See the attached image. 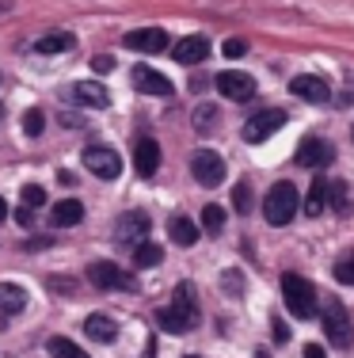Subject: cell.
<instances>
[{"label": "cell", "instance_id": "6da1fadb", "mask_svg": "<svg viewBox=\"0 0 354 358\" xmlns=\"http://www.w3.org/2000/svg\"><path fill=\"white\" fill-rule=\"evenodd\" d=\"M198 320H202V309H198V301H195V286H191V282H179V286H175L172 305H164V309L156 313V324H160L164 331H175V336L198 328Z\"/></svg>", "mask_w": 354, "mask_h": 358}, {"label": "cell", "instance_id": "7a4b0ae2", "mask_svg": "<svg viewBox=\"0 0 354 358\" xmlns=\"http://www.w3.org/2000/svg\"><path fill=\"white\" fill-rule=\"evenodd\" d=\"M282 297H286V309L293 313L297 320H313L316 313H320V305H316V286L309 282V278H301V275H282Z\"/></svg>", "mask_w": 354, "mask_h": 358}, {"label": "cell", "instance_id": "3957f363", "mask_svg": "<svg viewBox=\"0 0 354 358\" xmlns=\"http://www.w3.org/2000/svg\"><path fill=\"white\" fill-rule=\"evenodd\" d=\"M297 210H301V202H297V187L293 183H274L267 191V199H263L267 225H290L297 217Z\"/></svg>", "mask_w": 354, "mask_h": 358}, {"label": "cell", "instance_id": "277c9868", "mask_svg": "<svg viewBox=\"0 0 354 358\" xmlns=\"http://www.w3.org/2000/svg\"><path fill=\"white\" fill-rule=\"evenodd\" d=\"M324 336L332 339L335 347H351L354 343V324H351V313L343 309L339 301H332L324 309Z\"/></svg>", "mask_w": 354, "mask_h": 358}, {"label": "cell", "instance_id": "5b68a950", "mask_svg": "<svg viewBox=\"0 0 354 358\" xmlns=\"http://www.w3.org/2000/svg\"><path fill=\"white\" fill-rule=\"evenodd\" d=\"M88 282L91 286H99V289H133L138 282H133V275H126L118 263L111 259H99V263H91L88 267Z\"/></svg>", "mask_w": 354, "mask_h": 358}, {"label": "cell", "instance_id": "8992f818", "mask_svg": "<svg viewBox=\"0 0 354 358\" xmlns=\"http://www.w3.org/2000/svg\"><path fill=\"white\" fill-rule=\"evenodd\" d=\"M191 176H195L202 187H217V183H225V160H221V152H214V149H198V152H195V160H191Z\"/></svg>", "mask_w": 354, "mask_h": 358}, {"label": "cell", "instance_id": "52a82bcc", "mask_svg": "<svg viewBox=\"0 0 354 358\" xmlns=\"http://www.w3.org/2000/svg\"><path fill=\"white\" fill-rule=\"evenodd\" d=\"M84 168L99 179H118L122 176V157H118L115 149H107V145H91V149L84 152Z\"/></svg>", "mask_w": 354, "mask_h": 358}, {"label": "cell", "instance_id": "ba28073f", "mask_svg": "<svg viewBox=\"0 0 354 358\" xmlns=\"http://www.w3.org/2000/svg\"><path fill=\"white\" fill-rule=\"evenodd\" d=\"M282 126H286V110H259V115H251L244 122V141L259 145V141L271 138L274 130H282Z\"/></svg>", "mask_w": 354, "mask_h": 358}, {"label": "cell", "instance_id": "9c48e42d", "mask_svg": "<svg viewBox=\"0 0 354 358\" xmlns=\"http://www.w3.org/2000/svg\"><path fill=\"white\" fill-rule=\"evenodd\" d=\"M217 92H221L225 99H233V103H244V99H251L256 96V80H251L248 73H240V69H225V73H217Z\"/></svg>", "mask_w": 354, "mask_h": 358}, {"label": "cell", "instance_id": "30bf717a", "mask_svg": "<svg viewBox=\"0 0 354 358\" xmlns=\"http://www.w3.org/2000/svg\"><path fill=\"white\" fill-rule=\"evenodd\" d=\"M149 229H153V221H149L145 210H130V214H122V221H118V244L138 248L141 241H149Z\"/></svg>", "mask_w": 354, "mask_h": 358}, {"label": "cell", "instance_id": "8fae6325", "mask_svg": "<svg viewBox=\"0 0 354 358\" xmlns=\"http://www.w3.org/2000/svg\"><path fill=\"white\" fill-rule=\"evenodd\" d=\"M122 42L130 50H138V54H160L168 46V31L164 27H141V31H130Z\"/></svg>", "mask_w": 354, "mask_h": 358}, {"label": "cell", "instance_id": "7c38bea8", "mask_svg": "<svg viewBox=\"0 0 354 358\" xmlns=\"http://www.w3.org/2000/svg\"><path fill=\"white\" fill-rule=\"evenodd\" d=\"M133 168H138L141 179H153L160 172V145L153 138H138V145H133Z\"/></svg>", "mask_w": 354, "mask_h": 358}, {"label": "cell", "instance_id": "4fadbf2b", "mask_svg": "<svg viewBox=\"0 0 354 358\" xmlns=\"http://www.w3.org/2000/svg\"><path fill=\"white\" fill-rule=\"evenodd\" d=\"M133 88L145 92V96H172V80L164 73H156L153 65H138L133 69Z\"/></svg>", "mask_w": 354, "mask_h": 358}, {"label": "cell", "instance_id": "5bb4252c", "mask_svg": "<svg viewBox=\"0 0 354 358\" xmlns=\"http://www.w3.org/2000/svg\"><path fill=\"white\" fill-rule=\"evenodd\" d=\"M69 99H73L77 107H96V110H103L107 103H111L107 88H103V84H96V80H80V84H73V88H69Z\"/></svg>", "mask_w": 354, "mask_h": 358}, {"label": "cell", "instance_id": "9a60e30c", "mask_svg": "<svg viewBox=\"0 0 354 358\" xmlns=\"http://www.w3.org/2000/svg\"><path fill=\"white\" fill-rule=\"evenodd\" d=\"M332 157H335V149L324 138H309V141H301V149H297V164H305V168H327Z\"/></svg>", "mask_w": 354, "mask_h": 358}, {"label": "cell", "instance_id": "2e32d148", "mask_svg": "<svg viewBox=\"0 0 354 358\" xmlns=\"http://www.w3.org/2000/svg\"><path fill=\"white\" fill-rule=\"evenodd\" d=\"M293 96L297 99H305V103H327L332 99V88H327L320 76H293Z\"/></svg>", "mask_w": 354, "mask_h": 358}, {"label": "cell", "instance_id": "e0dca14e", "mask_svg": "<svg viewBox=\"0 0 354 358\" xmlns=\"http://www.w3.org/2000/svg\"><path fill=\"white\" fill-rule=\"evenodd\" d=\"M206 57H209V42L202 35H187L175 42V62L179 65H202Z\"/></svg>", "mask_w": 354, "mask_h": 358}, {"label": "cell", "instance_id": "ac0fdd59", "mask_svg": "<svg viewBox=\"0 0 354 358\" xmlns=\"http://www.w3.org/2000/svg\"><path fill=\"white\" fill-rule=\"evenodd\" d=\"M84 336L96 339V343H115L118 336V324L111 317H103V313H91L88 320H84Z\"/></svg>", "mask_w": 354, "mask_h": 358}, {"label": "cell", "instance_id": "d6986e66", "mask_svg": "<svg viewBox=\"0 0 354 358\" xmlns=\"http://www.w3.org/2000/svg\"><path fill=\"white\" fill-rule=\"evenodd\" d=\"M168 236H172L179 248H191V244H198V225L191 217L175 214V217H168Z\"/></svg>", "mask_w": 354, "mask_h": 358}, {"label": "cell", "instance_id": "ffe728a7", "mask_svg": "<svg viewBox=\"0 0 354 358\" xmlns=\"http://www.w3.org/2000/svg\"><path fill=\"white\" fill-rule=\"evenodd\" d=\"M27 301H31V297H27V289H23V286L0 282V313H12V317H15V313L27 309Z\"/></svg>", "mask_w": 354, "mask_h": 358}, {"label": "cell", "instance_id": "44dd1931", "mask_svg": "<svg viewBox=\"0 0 354 358\" xmlns=\"http://www.w3.org/2000/svg\"><path fill=\"white\" fill-rule=\"evenodd\" d=\"M80 221H84V206L77 199H65V202H57V206H54V225L73 229V225H80Z\"/></svg>", "mask_w": 354, "mask_h": 358}, {"label": "cell", "instance_id": "7402d4cb", "mask_svg": "<svg viewBox=\"0 0 354 358\" xmlns=\"http://www.w3.org/2000/svg\"><path fill=\"white\" fill-rule=\"evenodd\" d=\"M324 202H327V179H313V187H309V194H305V214L320 217L324 214Z\"/></svg>", "mask_w": 354, "mask_h": 358}, {"label": "cell", "instance_id": "603a6c76", "mask_svg": "<svg viewBox=\"0 0 354 358\" xmlns=\"http://www.w3.org/2000/svg\"><path fill=\"white\" fill-rule=\"evenodd\" d=\"M160 259H164V248L153 241H141L138 248H133V263H138V267H156Z\"/></svg>", "mask_w": 354, "mask_h": 358}, {"label": "cell", "instance_id": "cb8c5ba5", "mask_svg": "<svg viewBox=\"0 0 354 358\" xmlns=\"http://www.w3.org/2000/svg\"><path fill=\"white\" fill-rule=\"evenodd\" d=\"M73 35H42L35 42V54H61V50H73Z\"/></svg>", "mask_w": 354, "mask_h": 358}, {"label": "cell", "instance_id": "d4e9b609", "mask_svg": "<svg viewBox=\"0 0 354 358\" xmlns=\"http://www.w3.org/2000/svg\"><path fill=\"white\" fill-rule=\"evenodd\" d=\"M46 351L54 355V358H88V355H84L77 343H73V339H61V336H54V339H50V343H46Z\"/></svg>", "mask_w": 354, "mask_h": 358}, {"label": "cell", "instance_id": "484cf974", "mask_svg": "<svg viewBox=\"0 0 354 358\" xmlns=\"http://www.w3.org/2000/svg\"><path fill=\"white\" fill-rule=\"evenodd\" d=\"M202 229H206V233H221L225 229V206H217V202L202 206Z\"/></svg>", "mask_w": 354, "mask_h": 358}, {"label": "cell", "instance_id": "4316f807", "mask_svg": "<svg viewBox=\"0 0 354 358\" xmlns=\"http://www.w3.org/2000/svg\"><path fill=\"white\" fill-rule=\"evenodd\" d=\"M217 118H221V110H217L214 103H202L198 110H195V130L198 134H209L217 126Z\"/></svg>", "mask_w": 354, "mask_h": 358}, {"label": "cell", "instance_id": "83f0119b", "mask_svg": "<svg viewBox=\"0 0 354 358\" xmlns=\"http://www.w3.org/2000/svg\"><path fill=\"white\" fill-rule=\"evenodd\" d=\"M335 278H339L343 286H354V252H343L339 259H335Z\"/></svg>", "mask_w": 354, "mask_h": 358}, {"label": "cell", "instance_id": "f1b7e54d", "mask_svg": "<svg viewBox=\"0 0 354 358\" xmlns=\"http://www.w3.org/2000/svg\"><path fill=\"white\" fill-rule=\"evenodd\" d=\"M42 126H46V115H42L38 107H31L27 115H23V130H27L31 138H38V134H42Z\"/></svg>", "mask_w": 354, "mask_h": 358}, {"label": "cell", "instance_id": "f546056e", "mask_svg": "<svg viewBox=\"0 0 354 358\" xmlns=\"http://www.w3.org/2000/svg\"><path fill=\"white\" fill-rule=\"evenodd\" d=\"M20 199H23V206H31V210H35V206H42V202H46V191H42L38 183H27V187L20 191Z\"/></svg>", "mask_w": 354, "mask_h": 358}, {"label": "cell", "instance_id": "4dcf8cb0", "mask_svg": "<svg viewBox=\"0 0 354 358\" xmlns=\"http://www.w3.org/2000/svg\"><path fill=\"white\" fill-rule=\"evenodd\" d=\"M233 202H236V210H240V214H248V206H251V187L240 183V187L233 191Z\"/></svg>", "mask_w": 354, "mask_h": 358}, {"label": "cell", "instance_id": "1f68e13d", "mask_svg": "<svg viewBox=\"0 0 354 358\" xmlns=\"http://www.w3.org/2000/svg\"><path fill=\"white\" fill-rule=\"evenodd\" d=\"M244 54H248V42H244V38H229V42H225V57H244Z\"/></svg>", "mask_w": 354, "mask_h": 358}, {"label": "cell", "instance_id": "d6a6232c", "mask_svg": "<svg viewBox=\"0 0 354 358\" xmlns=\"http://www.w3.org/2000/svg\"><path fill=\"white\" fill-rule=\"evenodd\" d=\"M271 336H274V343H290V328H286V320L271 324Z\"/></svg>", "mask_w": 354, "mask_h": 358}, {"label": "cell", "instance_id": "836d02e7", "mask_svg": "<svg viewBox=\"0 0 354 358\" xmlns=\"http://www.w3.org/2000/svg\"><path fill=\"white\" fill-rule=\"evenodd\" d=\"M225 286H229L233 294H240V289H244V282H240V275H236V271H225Z\"/></svg>", "mask_w": 354, "mask_h": 358}, {"label": "cell", "instance_id": "e575fe53", "mask_svg": "<svg viewBox=\"0 0 354 358\" xmlns=\"http://www.w3.org/2000/svg\"><path fill=\"white\" fill-rule=\"evenodd\" d=\"M15 221H20L23 229H31V221H35V210H31V206H23L20 214H15Z\"/></svg>", "mask_w": 354, "mask_h": 358}, {"label": "cell", "instance_id": "d590c367", "mask_svg": "<svg viewBox=\"0 0 354 358\" xmlns=\"http://www.w3.org/2000/svg\"><path fill=\"white\" fill-rule=\"evenodd\" d=\"M305 358H327V355H324V347H320V343H309L305 347Z\"/></svg>", "mask_w": 354, "mask_h": 358}, {"label": "cell", "instance_id": "8d00e7d4", "mask_svg": "<svg viewBox=\"0 0 354 358\" xmlns=\"http://www.w3.org/2000/svg\"><path fill=\"white\" fill-rule=\"evenodd\" d=\"M96 69H99V73H111L115 62H111V57H96Z\"/></svg>", "mask_w": 354, "mask_h": 358}, {"label": "cell", "instance_id": "74e56055", "mask_svg": "<svg viewBox=\"0 0 354 358\" xmlns=\"http://www.w3.org/2000/svg\"><path fill=\"white\" fill-rule=\"evenodd\" d=\"M4 217H8V202L0 199V221H4Z\"/></svg>", "mask_w": 354, "mask_h": 358}, {"label": "cell", "instance_id": "f35d334b", "mask_svg": "<svg viewBox=\"0 0 354 358\" xmlns=\"http://www.w3.org/2000/svg\"><path fill=\"white\" fill-rule=\"evenodd\" d=\"M8 8H12V0H0V12H8Z\"/></svg>", "mask_w": 354, "mask_h": 358}, {"label": "cell", "instance_id": "ab89813d", "mask_svg": "<svg viewBox=\"0 0 354 358\" xmlns=\"http://www.w3.org/2000/svg\"><path fill=\"white\" fill-rule=\"evenodd\" d=\"M351 138H354V126H351Z\"/></svg>", "mask_w": 354, "mask_h": 358}, {"label": "cell", "instance_id": "60d3db41", "mask_svg": "<svg viewBox=\"0 0 354 358\" xmlns=\"http://www.w3.org/2000/svg\"><path fill=\"white\" fill-rule=\"evenodd\" d=\"M187 358H198V355H187Z\"/></svg>", "mask_w": 354, "mask_h": 358}]
</instances>
